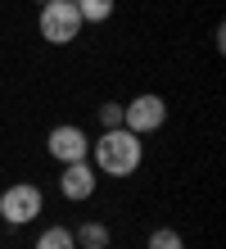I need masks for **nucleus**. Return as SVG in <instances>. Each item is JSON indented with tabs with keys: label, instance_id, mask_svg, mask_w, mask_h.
<instances>
[{
	"label": "nucleus",
	"instance_id": "obj_11",
	"mask_svg": "<svg viewBox=\"0 0 226 249\" xmlns=\"http://www.w3.org/2000/svg\"><path fill=\"white\" fill-rule=\"evenodd\" d=\"M100 123L104 127H122V105H118V100H104L100 105Z\"/></svg>",
	"mask_w": 226,
	"mask_h": 249
},
{
	"label": "nucleus",
	"instance_id": "obj_8",
	"mask_svg": "<svg viewBox=\"0 0 226 249\" xmlns=\"http://www.w3.org/2000/svg\"><path fill=\"white\" fill-rule=\"evenodd\" d=\"M32 249H77V240H72V227H45Z\"/></svg>",
	"mask_w": 226,
	"mask_h": 249
},
{
	"label": "nucleus",
	"instance_id": "obj_12",
	"mask_svg": "<svg viewBox=\"0 0 226 249\" xmlns=\"http://www.w3.org/2000/svg\"><path fill=\"white\" fill-rule=\"evenodd\" d=\"M36 5H45V0H36Z\"/></svg>",
	"mask_w": 226,
	"mask_h": 249
},
{
	"label": "nucleus",
	"instance_id": "obj_1",
	"mask_svg": "<svg viewBox=\"0 0 226 249\" xmlns=\"http://www.w3.org/2000/svg\"><path fill=\"white\" fill-rule=\"evenodd\" d=\"M90 159L104 177H131L145 163V136H136L127 127H104V136L90 145Z\"/></svg>",
	"mask_w": 226,
	"mask_h": 249
},
{
	"label": "nucleus",
	"instance_id": "obj_4",
	"mask_svg": "<svg viewBox=\"0 0 226 249\" xmlns=\"http://www.w3.org/2000/svg\"><path fill=\"white\" fill-rule=\"evenodd\" d=\"M168 123V105H163V95H136L122 105V127L136 131V136H149V131H163Z\"/></svg>",
	"mask_w": 226,
	"mask_h": 249
},
{
	"label": "nucleus",
	"instance_id": "obj_10",
	"mask_svg": "<svg viewBox=\"0 0 226 249\" xmlns=\"http://www.w3.org/2000/svg\"><path fill=\"white\" fill-rule=\"evenodd\" d=\"M145 249H186V240H181V231H172V227H158V231H149Z\"/></svg>",
	"mask_w": 226,
	"mask_h": 249
},
{
	"label": "nucleus",
	"instance_id": "obj_9",
	"mask_svg": "<svg viewBox=\"0 0 226 249\" xmlns=\"http://www.w3.org/2000/svg\"><path fill=\"white\" fill-rule=\"evenodd\" d=\"M82 14V23H109L113 18V0H72Z\"/></svg>",
	"mask_w": 226,
	"mask_h": 249
},
{
	"label": "nucleus",
	"instance_id": "obj_3",
	"mask_svg": "<svg viewBox=\"0 0 226 249\" xmlns=\"http://www.w3.org/2000/svg\"><path fill=\"white\" fill-rule=\"evenodd\" d=\"M41 204H45L41 186L14 181V186L0 190V222H5V227H27V222H36V217H41Z\"/></svg>",
	"mask_w": 226,
	"mask_h": 249
},
{
	"label": "nucleus",
	"instance_id": "obj_6",
	"mask_svg": "<svg viewBox=\"0 0 226 249\" xmlns=\"http://www.w3.org/2000/svg\"><path fill=\"white\" fill-rule=\"evenodd\" d=\"M95 186H100V172L90 159H77V163H64V177H59V190H64V199H90L95 195Z\"/></svg>",
	"mask_w": 226,
	"mask_h": 249
},
{
	"label": "nucleus",
	"instance_id": "obj_7",
	"mask_svg": "<svg viewBox=\"0 0 226 249\" xmlns=\"http://www.w3.org/2000/svg\"><path fill=\"white\" fill-rule=\"evenodd\" d=\"M72 240H77V249H109V227L86 217V222L72 231Z\"/></svg>",
	"mask_w": 226,
	"mask_h": 249
},
{
	"label": "nucleus",
	"instance_id": "obj_2",
	"mask_svg": "<svg viewBox=\"0 0 226 249\" xmlns=\"http://www.w3.org/2000/svg\"><path fill=\"white\" fill-rule=\"evenodd\" d=\"M36 27L50 46H72L82 36V14H77L72 0H45L41 14H36Z\"/></svg>",
	"mask_w": 226,
	"mask_h": 249
},
{
	"label": "nucleus",
	"instance_id": "obj_5",
	"mask_svg": "<svg viewBox=\"0 0 226 249\" xmlns=\"http://www.w3.org/2000/svg\"><path fill=\"white\" fill-rule=\"evenodd\" d=\"M45 150H50L54 163H77V159H90V136L77 123H59L45 136Z\"/></svg>",
	"mask_w": 226,
	"mask_h": 249
}]
</instances>
